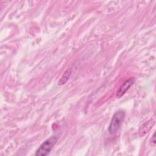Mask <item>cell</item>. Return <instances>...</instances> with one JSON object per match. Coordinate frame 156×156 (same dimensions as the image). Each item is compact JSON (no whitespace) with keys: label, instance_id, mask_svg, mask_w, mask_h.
<instances>
[{"label":"cell","instance_id":"1","mask_svg":"<svg viewBox=\"0 0 156 156\" xmlns=\"http://www.w3.org/2000/svg\"><path fill=\"white\" fill-rule=\"evenodd\" d=\"M125 116L124 111L121 110L113 114L108 128V132L110 135H115L119 131L124 120Z\"/></svg>","mask_w":156,"mask_h":156},{"label":"cell","instance_id":"2","mask_svg":"<svg viewBox=\"0 0 156 156\" xmlns=\"http://www.w3.org/2000/svg\"><path fill=\"white\" fill-rule=\"evenodd\" d=\"M58 136L53 135L46 140L37 149L35 155L36 156H46L48 155L53 149L58 141Z\"/></svg>","mask_w":156,"mask_h":156},{"label":"cell","instance_id":"3","mask_svg":"<svg viewBox=\"0 0 156 156\" xmlns=\"http://www.w3.org/2000/svg\"><path fill=\"white\" fill-rule=\"evenodd\" d=\"M134 82L135 79L133 77H130L127 80H126L118 88L116 94V97L118 98H120L121 97H122L130 88V87L133 84Z\"/></svg>","mask_w":156,"mask_h":156},{"label":"cell","instance_id":"4","mask_svg":"<svg viewBox=\"0 0 156 156\" xmlns=\"http://www.w3.org/2000/svg\"><path fill=\"white\" fill-rule=\"evenodd\" d=\"M154 123H155L154 121L152 119H149V121L144 123L140 128V130H139L140 135L141 136L144 135L146 133H147L152 129V126L154 125Z\"/></svg>","mask_w":156,"mask_h":156},{"label":"cell","instance_id":"5","mask_svg":"<svg viewBox=\"0 0 156 156\" xmlns=\"http://www.w3.org/2000/svg\"><path fill=\"white\" fill-rule=\"evenodd\" d=\"M71 75V70L70 69H67L66 71H65V73H63L62 77L60 78V80L58 81V84L60 85H63L65 83H66V82L68 80L69 77Z\"/></svg>","mask_w":156,"mask_h":156},{"label":"cell","instance_id":"6","mask_svg":"<svg viewBox=\"0 0 156 156\" xmlns=\"http://www.w3.org/2000/svg\"><path fill=\"white\" fill-rule=\"evenodd\" d=\"M155 141H156V140H155V133H154V134H153V135L152 136L151 139V144L154 146V145L155 144Z\"/></svg>","mask_w":156,"mask_h":156}]
</instances>
